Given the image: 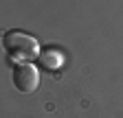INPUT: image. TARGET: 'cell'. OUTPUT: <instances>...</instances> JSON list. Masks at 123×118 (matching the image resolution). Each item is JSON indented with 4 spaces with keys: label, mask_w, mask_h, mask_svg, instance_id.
I'll list each match as a JSON object with an SVG mask.
<instances>
[{
    "label": "cell",
    "mask_w": 123,
    "mask_h": 118,
    "mask_svg": "<svg viewBox=\"0 0 123 118\" xmlns=\"http://www.w3.org/2000/svg\"><path fill=\"white\" fill-rule=\"evenodd\" d=\"M2 44H5L7 55L13 59V61H18V64H31L42 53V46L37 44V39L31 37L29 33H22V31L5 33Z\"/></svg>",
    "instance_id": "1"
},
{
    "label": "cell",
    "mask_w": 123,
    "mask_h": 118,
    "mask_svg": "<svg viewBox=\"0 0 123 118\" xmlns=\"http://www.w3.org/2000/svg\"><path fill=\"white\" fill-rule=\"evenodd\" d=\"M13 85L22 94H31L40 85V72L33 64H18L13 68Z\"/></svg>",
    "instance_id": "2"
},
{
    "label": "cell",
    "mask_w": 123,
    "mask_h": 118,
    "mask_svg": "<svg viewBox=\"0 0 123 118\" xmlns=\"http://www.w3.org/2000/svg\"><path fill=\"white\" fill-rule=\"evenodd\" d=\"M37 61H40V66L46 68V70H57V68L62 66V55H59V50H55L53 46H49V48H42Z\"/></svg>",
    "instance_id": "3"
}]
</instances>
